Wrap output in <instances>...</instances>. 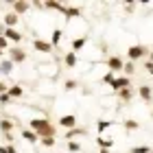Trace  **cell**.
I'll return each instance as SVG.
<instances>
[{
    "mask_svg": "<svg viewBox=\"0 0 153 153\" xmlns=\"http://www.w3.org/2000/svg\"><path fill=\"white\" fill-rule=\"evenodd\" d=\"M125 76H131V74H134L136 72V64H134V61H127V64H125Z\"/></svg>",
    "mask_w": 153,
    "mask_h": 153,
    "instance_id": "83f0119b",
    "label": "cell"
},
{
    "mask_svg": "<svg viewBox=\"0 0 153 153\" xmlns=\"http://www.w3.org/2000/svg\"><path fill=\"white\" fill-rule=\"evenodd\" d=\"M7 59H11L13 64H24V61H26V51L22 46H11L9 48V57H7Z\"/></svg>",
    "mask_w": 153,
    "mask_h": 153,
    "instance_id": "3957f363",
    "label": "cell"
},
{
    "mask_svg": "<svg viewBox=\"0 0 153 153\" xmlns=\"http://www.w3.org/2000/svg\"><path fill=\"white\" fill-rule=\"evenodd\" d=\"M109 88H112L114 92H120V90H125V88H131V79H129V76H125V74H120V76H116V79H114V83Z\"/></svg>",
    "mask_w": 153,
    "mask_h": 153,
    "instance_id": "8992f818",
    "label": "cell"
},
{
    "mask_svg": "<svg viewBox=\"0 0 153 153\" xmlns=\"http://www.w3.org/2000/svg\"><path fill=\"white\" fill-rule=\"evenodd\" d=\"M76 61H79V57H76V53H66V57H64V64H66V68H74L76 66Z\"/></svg>",
    "mask_w": 153,
    "mask_h": 153,
    "instance_id": "ac0fdd59",
    "label": "cell"
},
{
    "mask_svg": "<svg viewBox=\"0 0 153 153\" xmlns=\"http://www.w3.org/2000/svg\"><path fill=\"white\" fill-rule=\"evenodd\" d=\"M79 88V81H74V79H66V83H64V90L66 92H70V90H76Z\"/></svg>",
    "mask_w": 153,
    "mask_h": 153,
    "instance_id": "4316f807",
    "label": "cell"
},
{
    "mask_svg": "<svg viewBox=\"0 0 153 153\" xmlns=\"http://www.w3.org/2000/svg\"><path fill=\"white\" fill-rule=\"evenodd\" d=\"M13 99L9 96V92H4V94H0V105H9Z\"/></svg>",
    "mask_w": 153,
    "mask_h": 153,
    "instance_id": "1f68e13d",
    "label": "cell"
},
{
    "mask_svg": "<svg viewBox=\"0 0 153 153\" xmlns=\"http://www.w3.org/2000/svg\"><path fill=\"white\" fill-rule=\"evenodd\" d=\"M33 48H35L37 53H44V55H51V53L55 51V46L51 44V42L39 39V37H35V39H33Z\"/></svg>",
    "mask_w": 153,
    "mask_h": 153,
    "instance_id": "5b68a950",
    "label": "cell"
},
{
    "mask_svg": "<svg viewBox=\"0 0 153 153\" xmlns=\"http://www.w3.org/2000/svg\"><path fill=\"white\" fill-rule=\"evenodd\" d=\"M96 144H99L101 149H112V147H114V140H109V138H103V136H99V138H96Z\"/></svg>",
    "mask_w": 153,
    "mask_h": 153,
    "instance_id": "7402d4cb",
    "label": "cell"
},
{
    "mask_svg": "<svg viewBox=\"0 0 153 153\" xmlns=\"http://www.w3.org/2000/svg\"><path fill=\"white\" fill-rule=\"evenodd\" d=\"M29 129H33L39 138H57V129L48 118H31Z\"/></svg>",
    "mask_w": 153,
    "mask_h": 153,
    "instance_id": "6da1fadb",
    "label": "cell"
},
{
    "mask_svg": "<svg viewBox=\"0 0 153 153\" xmlns=\"http://www.w3.org/2000/svg\"><path fill=\"white\" fill-rule=\"evenodd\" d=\"M83 134H85V129H83V127H74V129H68L66 134H64V138H66L68 142H70L72 138H76V136H83Z\"/></svg>",
    "mask_w": 153,
    "mask_h": 153,
    "instance_id": "e0dca14e",
    "label": "cell"
},
{
    "mask_svg": "<svg viewBox=\"0 0 153 153\" xmlns=\"http://www.w3.org/2000/svg\"><path fill=\"white\" fill-rule=\"evenodd\" d=\"M9 83H7V81H0V94H4V92H9Z\"/></svg>",
    "mask_w": 153,
    "mask_h": 153,
    "instance_id": "e575fe53",
    "label": "cell"
},
{
    "mask_svg": "<svg viewBox=\"0 0 153 153\" xmlns=\"http://www.w3.org/2000/svg\"><path fill=\"white\" fill-rule=\"evenodd\" d=\"M4 37L9 39V44H16V46H20V44H22V39H24V35L18 29H7L4 31Z\"/></svg>",
    "mask_w": 153,
    "mask_h": 153,
    "instance_id": "52a82bcc",
    "label": "cell"
},
{
    "mask_svg": "<svg viewBox=\"0 0 153 153\" xmlns=\"http://www.w3.org/2000/svg\"><path fill=\"white\" fill-rule=\"evenodd\" d=\"M142 66H144V70H147L149 74H153V61H149V59H147V61H144Z\"/></svg>",
    "mask_w": 153,
    "mask_h": 153,
    "instance_id": "836d02e7",
    "label": "cell"
},
{
    "mask_svg": "<svg viewBox=\"0 0 153 153\" xmlns=\"http://www.w3.org/2000/svg\"><path fill=\"white\" fill-rule=\"evenodd\" d=\"M33 7V2H29V0H16V2H11V9L13 13H18V16H22V13H26Z\"/></svg>",
    "mask_w": 153,
    "mask_h": 153,
    "instance_id": "9c48e42d",
    "label": "cell"
},
{
    "mask_svg": "<svg viewBox=\"0 0 153 153\" xmlns=\"http://www.w3.org/2000/svg\"><path fill=\"white\" fill-rule=\"evenodd\" d=\"M149 48L147 46H142V44H134V46H129L127 48V59L129 61H140V59H144V57H149Z\"/></svg>",
    "mask_w": 153,
    "mask_h": 153,
    "instance_id": "7a4b0ae2",
    "label": "cell"
},
{
    "mask_svg": "<svg viewBox=\"0 0 153 153\" xmlns=\"http://www.w3.org/2000/svg\"><path fill=\"white\" fill-rule=\"evenodd\" d=\"M151 120H153V114H151Z\"/></svg>",
    "mask_w": 153,
    "mask_h": 153,
    "instance_id": "60d3db41",
    "label": "cell"
},
{
    "mask_svg": "<svg viewBox=\"0 0 153 153\" xmlns=\"http://www.w3.org/2000/svg\"><path fill=\"white\" fill-rule=\"evenodd\" d=\"M112 125H114V120H99V123H96V129H99V134H103V131L109 129Z\"/></svg>",
    "mask_w": 153,
    "mask_h": 153,
    "instance_id": "484cf974",
    "label": "cell"
},
{
    "mask_svg": "<svg viewBox=\"0 0 153 153\" xmlns=\"http://www.w3.org/2000/svg\"><path fill=\"white\" fill-rule=\"evenodd\" d=\"M22 94H24V90H22L20 83H16V85L9 88V96H11V99H22Z\"/></svg>",
    "mask_w": 153,
    "mask_h": 153,
    "instance_id": "ffe728a7",
    "label": "cell"
},
{
    "mask_svg": "<svg viewBox=\"0 0 153 153\" xmlns=\"http://www.w3.org/2000/svg\"><path fill=\"white\" fill-rule=\"evenodd\" d=\"M11 44H9V39H7L4 35H0V51H9Z\"/></svg>",
    "mask_w": 153,
    "mask_h": 153,
    "instance_id": "4dcf8cb0",
    "label": "cell"
},
{
    "mask_svg": "<svg viewBox=\"0 0 153 153\" xmlns=\"http://www.w3.org/2000/svg\"><path fill=\"white\" fill-rule=\"evenodd\" d=\"M13 68H16V64L11 59H0V74L2 76H9L13 72Z\"/></svg>",
    "mask_w": 153,
    "mask_h": 153,
    "instance_id": "8fae6325",
    "label": "cell"
},
{
    "mask_svg": "<svg viewBox=\"0 0 153 153\" xmlns=\"http://www.w3.org/2000/svg\"><path fill=\"white\" fill-rule=\"evenodd\" d=\"M2 24L7 26V29H16V26L20 24V16H18V13H13V11L4 13V16H2Z\"/></svg>",
    "mask_w": 153,
    "mask_h": 153,
    "instance_id": "30bf717a",
    "label": "cell"
},
{
    "mask_svg": "<svg viewBox=\"0 0 153 153\" xmlns=\"http://www.w3.org/2000/svg\"><path fill=\"white\" fill-rule=\"evenodd\" d=\"M68 151H70V153H79L81 151V144L74 142V140H70V142H68Z\"/></svg>",
    "mask_w": 153,
    "mask_h": 153,
    "instance_id": "f546056e",
    "label": "cell"
},
{
    "mask_svg": "<svg viewBox=\"0 0 153 153\" xmlns=\"http://www.w3.org/2000/svg\"><path fill=\"white\" fill-rule=\"evenodd\" d=\"M129 153H153V149L149 147V144H138V147H134Z\"/></svg>",
    "mask_w": 153,
    "mask_h": 153,
    "instance_id": "d4e9b609",
    "label": "cell"
},
{
    "mask_svg": "<svg viewBox=\"0 0 153 153\" xmlns=\"http://www.w3.org/2000/svg\"><path fill=\"white\" fill-rule=\"evenodd\" d=\"M7 153H20V151L13 147V144H7Z\"/></svg>",
    "mask_w": 153,
    "mask_h": 153,
    "instance_id": "8d00e7d4",
    "label": "cell"
},
{
    "mask_svg": "<svg viewBox=\"0 0 153 153\" xmlns=\"http://www.w3.org/2000/svg\"><path fill=\"white\" fill-rule=\"evenodd\" d=\"M2 53H4V51H0V57H2Z\"/></svg>",
    "mask_w": 153,
    "mask_h": 153,
    "instance_id": "ab89813d",
    "label": "cell"
},
{
    "mask_svg": "<svg viewBox=\"0 0 153 153\" xmlns=\"http://www.w3.org/2000/svg\"><path fill=\"white\" fill-rule=\"evenodd\" d=\"M20 136H22L26 142H31V144H37V142H39V136H37L33 129H22V131H20Z\"/></svg>",
    "mask_w": 153,
    "mask_h": 153,
    "instance_id": "7c38bea8",
    "label": "cell"
},
{
    "mask_svg": "<svg viewBox=\"0 0 153 153\" xmlns=\"http://www.w3.org/2000/svg\"><path fill=\"white\" fill-rule=\"evenodd\" d=\"M123 9H125V13H134L136 2H125V4H123Z\"/></svg>",
    "mask_w": 153,
    "mask_h": 153,
    "instance_id": "d6a6232c",
    "label": "cell"
},
{
    "mask_svg": "<svg viewBox=\"0 0 153 153\" xmlns=\"http://www.w3.org/2000/svg\"><path fill=\"white\" fill-rule=\"evenodd\" d=\"M57 123H59V127H64L66 131H68V129H74V127H76V116H74V114H64Z\"/></svg>",
    "mask_w": 153,
    "mask_h": 153,
    "instance_id": "ba28073f",
    "label": "cell"
},
{
    "mask_svg": "<svg viewBox=\"0 0 153 153\" xmlns=\"http://www.w3.org/2000/svg\"><path fill=\"white\" fill-rule=\"evenodd\" d=\"M61 37H64V31H61V29H55V31H53V37H51V44L57 48L59 42H61Z\"/></svg>",
    "mask_w": 153,
    "mask_h": 153,
    "instance_id": "603a6c76",
    "label": "cell"
},
{
    "mask_svg": "<svg viewBox=\"0 0 153 153\" xmlns=\"http://www.w3.org/2000/svg\"><path fill=\"white\" fill-rule=\"evenodd\" d=\"M2 136H4V140L9 144H13V140H16V136H13V134H2Z\"/></svg>",
    "mask_w": 153,
    "mask_h": 153,
    "instance_id": "d590c367",
    "label": "cell"
},
{
    "mask_svg": "<svg viewBox=\"0 0 153 153\" xmlns=\"http://www.w3.org/2000/svg\"><path fill=\"white\" fill-rule=\"evenodd\" d=\"M138 94H140V99L144 103H151L153 101V90L149 85H140V88H138Z\"/></svg>",
    "mask_w": 153,
    "mask_h": 153,
    "instance_id": "5bb4252c",
    "label": "cell"
},
{
    "mask_svg": "<svg viewBox=\"0 0 153 153\" xmlns=\"http://www.w3.org/2000/svg\"><path fill=\"white\" fill-rule=\"evenodd\" d=\"M116 96H118L120 101L129 103L131 99H134V92H131V88H125V90H120V92H116Z\"/></svg>",
    "mask_w": 153,
    "mask_h": 153,
    "instance_id": "44dd1931",
    "label": "cell"
},
{
    "mask_svg": "<svg viewBox=\"0 0 153 153\" xmlns=\"http://www.w3.org/2000/svg\"><path fill=\"white\" fill-rule=\"evenodd\" d=\"M39 144L46 149H53L55 144H57V138H39Z\"/></svg>",
    "mask_w": 153,
    "mask_h": 153,
    "instance_id": "cb8c5ba5",
    "label": "cell"
},
{
    "mask_svg": "<svg viewBox=\"0 0 153 153\" xmlns=\"http://www.w3.org/2000/svg\"><path fill=\"white\" fill-rule=\"evenodd\" d=\"M149 61H153V48H151V53H149Z\"/></svg>",
    "mask_w": 153,
    "mask_h": 153,
    "instance_id": "74e56055",
    "label": "cell"
},
{
    "mask_svg": "<svg viewBox=\"0 0 153 153\" xmlns=\"http://www.w3.org/2000/svg\"><path fill=\"white\" fill-rule=\"evenodd\" d=\"M13 129H16V125H13L11 118H7V116L0 118V131H2V134H11Z\"/></svg>",
    "mask_w": 153,
    "mask_h": 153,
    "instance_id": "4fadbf2b",
    "label": "cell"
},
{
    "mask_svg": "<svg viewBox=\"0 0 153 153\" xmlns=\"http://www.w3.org/2000/svg\"><path fill=\"white\" fill-rule=\"evenodd\" d=\"M123 127L127 129V131H136V129H140V123L134 120V118H125V120H123Z\"/></svg>",
    "mask_w": 153,
    "mask_h": 153,
    "instance_id": "d6986e66",
    "label": "cell"
},
{
    "mask_svg": "<svg viewBox=\"0 0 153 153\" xmlns=\"http://www.w3.org/2000/svg\"><path fill=\"white\" fill-rule=\"evenodd\" d=\"M101 153H112V151H109V149H101Z\"/></svg>",
    "mask_w": 153,
    "mask_h": 153,
    "instance_id": "f35d334b",
    "label": "cell"
},
{
    "mask_svg": "<svg viewBox=\"0 0 153 153\" xmlns=\"http://www.w3.org/2000/svg\"><path fill=\"white\" fill-rule=\"evenodd\" d=\"M114 79H116L114 72H109V70H107V74H103V76H101V81H103V83H107V85H112Z\"/></svg>",
    "mask_w": 153,
    "mask_h": 153,
    "instance_id": "f1b7e54d",
    "label": "cell"
},
{
    "mask_svg": "<svg viewBox=\"0 0 153 153\" xmlns=\"http://www.w3.org/2000/svg\"><path fill=\"white\" fill-rule=\"evenodd\" d=\"M105 66H107V70H109V72H123V70H125V61H123L120 57H116V55L107 57Z\"/></svg>",
    "mask_w": 153,
    "mask_h": 153,
    "instance_id": "277c9868",
    "label": "cell"
},
{
    "mask_svg": "<svg viewBox=\"0 0 153 153\" xmlns=\"http://www.w3.org/2000/svg\"><path fill=\"white\" fill-rule=\"evenodd\" d=\"M64 18H66V20L81 18V9H79V7H66V9H64Z\"/></svg>",
    "mask_w": 153,
    "mask_h": 153,
    "instance_id": "9a60e30c",
    "label": "cell"
},
{
    "mask_svg": "<svg viewBox=\"0 0 153 153\" xmlns=\"http://www.w3.org/2000/svg\"><path fill=\"white\" fill-rule=\"evenodd\" d=\"M85 44H88V37L83 35V37H76V39H72V53H79V51H83L85 48Z\"/></svg>",
    "mask_w": 153,
    "mask_h": 153,
    "instance_id": "2e32d148",
    "label": "cell"
}]
</instances>
